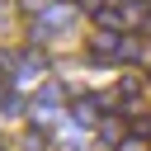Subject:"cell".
<instances>
[{
  "instance_id": "obj_1",
  "label": "cell",
  "mask_w": 151,
  "mask_h": 151,
  "mask_svg": "<svg viewBox=\"0 0 151 151\" xmlns=\"http://www.w3.org/2000/svg\"><path fill=\"white\" fill-rule=\"evenodd\" d=\"M99 109H104L99 94H76V118L80 123H99Z\"/></svg>"
},
{
  "instance_id": "obj_2",
  "label": "cell",
  "mask_w": 151,
  "mask_h": 151,
  "mask_svg": "<svg viewBox=\"0 0 151 151\" xmlns=\"http://www.w3.org/2000/svg\"><path fill=\"white\" fill-rule=\"evenodd\" d=\"M118 151H151V137H142V132H127V137L118 142Z\"/></svg>"
},
{
  "instance_id": "obj_3",
  "label": "cell",
  "mask_w": 151,
  "mask_h": 151,
  "mask_svg": "<svg viewBox=\"0 0 151 151\" xmlns=\"http://www.w3.org/2000/svg\"><path fill=\"white\" fill-rule=\"evenodd\" d=\"M0 151H5V137H0Z\"/></svg>"
}]
</instances>
